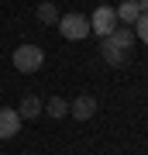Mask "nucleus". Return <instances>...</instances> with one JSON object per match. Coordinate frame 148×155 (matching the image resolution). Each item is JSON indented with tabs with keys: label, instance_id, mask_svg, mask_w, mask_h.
Here are the masks:
<instances>
[{
	"label": "nucleus",
	"instance_id": "nucleus-1",
	"mask_svg": "<svg viewBox=\"0 0 148 155\" xmlns=\"http://www.w3.org/2000/svg\"><path fill=\"white\" fill-rule=\"evenodd\" d=\"M45 62V52L38 45H17L14 48V69L17 72H38Z\"/></svg>",
	"mask_w": 148,
	"mask_h": 155
},
{
	"label": "nucleus",
	"instance_id": "nucleus-2",
	"mask_svg": "<svg viewBox=\"0 0 148 155\" xmlns=\"http://www.w3.org/2000/svg\"><path fill=\"white\" fill-rule=\"evenodd\" d=\"M59 31H62V38H69V41H83L90 35V17H83V14H62L59 17Z\"/></svg>",
	"mask_w": 148,
	"mask_h": 155
},
{
	"label": "nucleus",
	"instance_id": "nucleus-3",
	"mask_svg": "<svg viewBox=\"0 0 148 155\" xmlns=\"http://www.w3.org/2000/svg\"><path fill=\"white\" fill-rule=\"evenodd\" d=\"M114 28H117V11L114 7H97V11L90 14V31H97L100 38H107Z\"/></svg>",
	"mask_w": 148,
	"mask_h": 155
},
{
	"label": "nucleus",
	"instance_id": "nucleus-4",
	"mask_svg": "<svg viewBox=\"0 0 148 155\" xmlns=\"http://www.w3.org/2000/svg\"><path fill=\"white\" fill-rule=\"evenodd\" d=\"M69 114L76 117V121H90V117L97 114V97H93V93H79V97L69 104Z\"/></svg>",
	"mask_w": 148,
	"mask_h": 155
},
{
	"label": "nucleus",
	"instance_id": "nucleus-5",
	"mask_svg": "<svg viewBox=\"0 0 148 155\" xmlns=\"http://www.w3.org/2000/svg\"><path fill=\"white\" fill-rule=\"evenodd\" d=\"M21 131V114L11 110V107H0V138H14V134Z\"/></svg>",
	"mask_w": 148,
	"mask_h": 155
},
{
	"label": "nucleus",
	"instance_id": "nucleus-6",
	"mask_svg": "<svg viewBox=\"0 0 148 155\" xmlns=\"http://www.w3.org/2000/svg\"><path fill=\"white\" fill-rule=\"evenodd\" d=\"M100 55H104V62H107V66H124V62H127V52H124V48H117L110 38H104V41H100Z\"/></svg>",
	"mask_w": 148,
	"mask_h": 155
},
{
	"label": "nucleus",
	"instance_id": "nucleus-7",
	"mask_svg": "<svg viewBox=\"0 0 148 155\" xmlns=\"http://www.w3.org/2000/svg\"><path fill=\"white\" fill-rule=\"evenodd\" d=\"M107 38L114 41L117 48H124V52H127V48H131V45H134V28H131V24H117V28L110 31Z\"/></svg>",
	"mask_w": 148,
	"mask_h": 155
},
{
	"label": "nucleus",
	"instance_id": "nucleus-8",
	"mask_svg": "<svg viewBox=\"0 0 148 155\" xmlns=\"http://www.w3.org/2000/svg\"><path fill=\"white\" fill-rule=\"evenodd\" d=\"M114 11H117V21H124V24H134L138 14H141V11H138V0H124V4L114 7Z\"/></svg>",
	"mask_w": 148,
	"mask_h": 155
},
{
	"label": "nucleus",
	"instance_id": "nucleus-9",
	"mask_svg": "<svg viewBox=\"0 0 148 155\" xmlns=\"http://www.w3.org/2000/svg\"><path fill=\"white\" fill-rule=\"evenodd\" d=\"M41 110H45V104H41L35 93H28V97L21 100V110H17V114H21V117H38Z\"/></svg>",
	"mask_w": 148,
	"mask_h": 155
},
{
	"label": "nucleus",
	"instance_id": "nucleus-10",
	"mask_svg": "<svg viewBox=\"0 0 148 155\" xmlns=\"http://www.w3.org/2000/svg\"><path fill=\"white\" fill-rule=\"evenodd\" d=\"M59 11H55V4H48V0H45V4H38V21L41 24H59Z\"/></svg>",
	"mask_w": 148,
	"mask_h": 155
},
{
	"label": "nucleus",
	"instance_id": "nucleus-11",
	"mask_svg": "<svg viewBox=\"0 0 148 155\" xmlns=\"http://www.w3.org/2000/svg\"><path fill=\"white\" fill-rule=\"evenodd\" d=\"M45 114H52V117H66V114H69V104H66L62 97H52L48 104H45Z\"/></svg>",
	"mask_w": 148,
	"mask_h": 155
},
{
	"label": "nucleus",
	"instance_id": "nucleus-12",
	"mask_svg": "<svg viewBox=\"0 0 148 155\" xmlns=\"http://www.w3.org/2000/svg\"><path fill=\"white\" fill-rule=\"evenodd\" d=\"M131 28H134V38L148 45V14H138V21L131 24Z\"/></svg>",
	"mask_w": 148,
	"mask_h": 155
},
{
	"label": "nucleus",
	"instance_id": "nucleus-13",
	"mask_svg": "<svg viewBox=\"0 0 148 155\" xmlns=\"http://www.w3.org/2000/svg\"><path fill=\"white\" fill-rule=\"evenodd\" d=\"M138 11H141V14H148V0H138Z\"/></svg>",
	"mask_w": 148,
	"mask_h": 155
}]
</instances>
